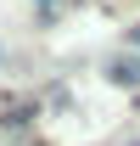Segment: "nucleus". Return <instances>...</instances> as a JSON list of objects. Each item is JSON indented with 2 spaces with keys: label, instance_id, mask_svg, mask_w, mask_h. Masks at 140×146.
Here are the masks:
<instances>
[{
  "label": "nucleus",
  "instance_id": "nucleus-1",
  "mask_svg": "<svg viewBox=\"0 0 140 146\" xmlns=\"http://www.w3.org/2000/svg\"><path fill=\"white\" fill-rule=\"evenodd\" d=\"M112 79H123V84H140V62H135V56H118V62H112Z\"/></svg>",
  "mask_w": 140,
  "mask_h": 146
},
{
  "label": "nucleus",
  "instance_id": "nucleus-2",
  "mask_svg": "<svg viewBox=\"0 0 140 146\" xmlns=\"http://www.w3.org/2000/svg\"><path fill=\"white\" fill-rule=\"evenodd\" d=\"M135 45H140V28H135Z\"/></svg>",
  "mask_w": 140,
  "mask_h": 146
}]
</instances>
